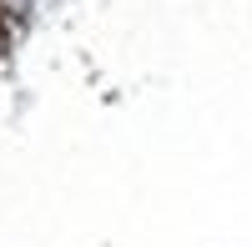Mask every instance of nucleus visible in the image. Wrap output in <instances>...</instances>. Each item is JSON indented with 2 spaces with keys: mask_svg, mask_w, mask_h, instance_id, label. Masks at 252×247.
<instances>
[]
</instances>
